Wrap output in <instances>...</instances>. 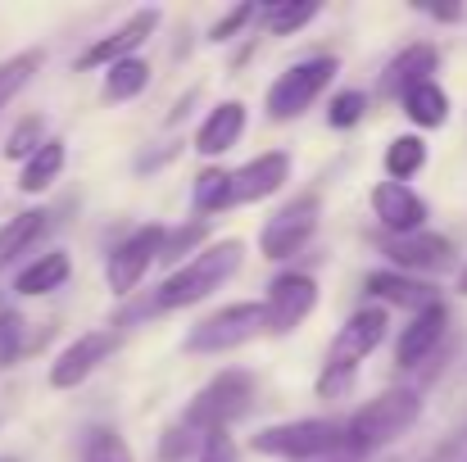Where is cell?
Listing matches in <instances>:
<instances>
[{
	"instance_id": "obj_36",
	"label": "cell",
	"mask_w": 467,
	"mask_h": 462,
	"mask_svg": "<svg viewBox=\"0 0 467 462\" xmlns=\"http://www.w3.org/2000/svg\"><path fill=\"white\" fill-rule=\"evenodd\" d=\"M200 462H241V454H236V445H232L227 431H213L204 440V449H200Z\"/></svg>"
},
{
	"instance_id": "obj_34",
	"label": "cell",
	"mask_w": 467,
	"mask_h": 462,
	"mask_svg": "<svg viewBox=\"0 0 467 462\" xmlns=\"http://www.w3.org/2000/svg\"><path fill=\"white\" fill-rule=\"evenodd\" d=\"M18 340H23V322H18V313H0V367L5 363H14V354H18Z\"/></svg>"
},
{
	"instance_id": "obj_27",
	"label": "cell",
	"mask_w": 467,
	"mask_h": 462,
	"mask_svg": "<svg viewBox=\"0 0 467 462\" xmlns=\"http://www.w3.org/2000/svg\"><path fill=\"white\" fill-rule=\"evenodd\" d=\"M41 64H46V50H18V55H9L5 64H0V114L14 105V96L41 73Z\"/></svg>"
},
{
	"instance_id": "obj_13",
	"label": "cell",
	"mask_w": 467,
	"mask_h": 462,
	"mask_svg": "<svg viewBox=\"0 0 467 462\" xmlns=\"http://www.w3.org/2000/svg\"><path fill=\"white\" fill-rule=\"evenodd\" d=\"M159 27V9H137L123 27H114L109 36L91 41L82 55H78V68H114L119 59H132L137 46H146Z\"/></svg>"
},
{
	"instance_id": "obj_1",
	"label": "cell",
	"mask_w": 467,
	"mask_h": 462,
	"mask_svg": "<svg viewBox=\"0 0 467 462\" xmlns=\"http://www.w3.org/2000/svg\"><path fill=\"white\" fill-rule=\"evenodd\" d=\"M241 259H245V245H241L236 236L204 245L191 263H182V268H177V272L155 291L150 313H168V308H186V304L209 300L213 291H223V286L241 272Z\"/></svg>"
},
{
	"instance_id": "obj_18",
	"label": "cell",
	"mask_w": 467,
	"mask_h": 462,
	"mask_svg": "<svg viewBox=\"0 0 467 462\" xmlns=\"http://www.w3.org/2000/svg\"><path fill=\"white\" fill-rule=\"evenodd\" d=\"M291 177V154L286 150H268L259 159H250L245 168H236V204H254V200H268L286 186Z\"/></svg>"
},
{
	"instance_id": "obj_15",
	"label": "cell",
	"mask_w": 467,
	"mask_h": 462,
	"mask_svg": "<svg viewBox=\"0 0 467 462\" xmlns=\"http://www.w3.org/2000/svg\"><path fill=\"white\" fill-rule=\"evenodd\" d=\"M445 326H450V308L445 304H431V308H422V313H413L409 326H404L400 340H395V363H400V367L427 363V358L436 354V344L445 340Z\"/></svg>"
},
{
	"instance_id": "obj_8",
	"label": "cell",
	"mask_w": 467,
	"mask_h": 462,
	"mask_svg": "<svg viewBox=\"0 0 467 462\" xmlns=\"http://www.w3.org/2000/svg\"><path fill=\"white\" fill-rule=\"evenodd\" d=\"M163 241H168V227L146 222V227L128 231V236L114 245V254H109V263H105V282H109V291H114L119 300L132 295V291L146 282L150 263L163 254Z\"/></svg>"
},
{
	"instance_id": "obj_31",
	"label": "cell",
	"mask_w": 467,
	"mask_h": 462,
	"mask_svg": "<svg viewBox=\"0 0 467 462\" xmlns=\"http://www.w3.org/2000/svg\"><path fill=\"white\" fill-rule=\"evenodd\" d=\"M363 114H368V96H363V91H336L331 105H327V128L349 132V128L363 123Z\"/></svg>"
},
{
	"instance_id": "obj_6",
	"label": "cell",
	"mask_w": 467,
	"mask_h": 462,
	"mask_svg": "<svg viewBox=\"0 0 467 462\" xmlns=\"http://www.w3.org/2000/svg\"><path fill=\"white\" fill-rule=\"evenodd\" d=\"M336 73H340L336 55H313V59L291 64L286 73H277V82H273V87H268V96H264L268 118H273V123H291V118H300L313 100L331 87V77H336Z\"/></svg>"
},
{
	"instance_id": "obj_3",
	"label": "cell",
	"mask_w": 467,
	"mask_h": 462,
	"mask_svg": "<svg viewBox=\"0 0 467 462\" xmlns=\"http://www.w3.org/2000/svg\"><path fill=\"white\" fill-rule=\"evenodd\" d=\"M422 417V395L418 390H386L377 399H368L358 413H349L345 422V449L349 454H377L386 445H395L400 436H409Z\"/></svg>"
},
{
	"instance_id": "obj_32",
	"label": "cell",
	"mask_w": 467,
	"mask_h": 462,
	"mask_svg": "<svg viewBox=\"0 0 467 462\" xmlns=\"http://www.w3.org/2000/svg\"><path fill=\"white\" fill-rule=\"evenodd\" d=\"M191 449H204V440H200L191 426H182V422H172V426L163 431V440H159V458L163 462H182Z\"/></svg>"
},
{
	"instance_id": "obj_37",
	"label": "cell",
	"mask_w": 467,
	"mask_h": 462,
	"mask_svg": "<svg viewBox=\"0 0 467 462\" xmlns=\"http://www.w3.org/2000/svg\"><path fill=\"white\" fill-rule=\"evenodd\" d=\"M422 9H427L431 18H445V23H459V18H463V9H459V5H422Z\"/></svg>"
},
{
	"instance_id": "obj_17",
	"label": "cell",
	"mask_w": 467,
	"mask_h": 462,
	"mask_svg": "<svg viewBox=\"0 0 467 462\" xmlns=\"http://www.w3.org/2000/svg\"><path fill=\"white\" fill-rule=\"evenodd\" d=\"M436 68H441V50H436L431 41H413V46H404V50L386 64V73H381V91L404 100L413 87L431 82Z\"/></svg>"
},
{
	"instance_id": "obj_9",
	"label": "cell",
	"mask_w": 467,
	"mask_h": 462,
	"mask_svg": "<svg viewBox=\"0 0 467 462\" xmlns=\"http://www.w3.org/2000/svg\"><path fill=\"white\" fill-rule=\"evenodd\" d=\"M317 213H322V200L317 195H296L277 218H268V227L259 231V254L264 259H291V254H300L305 245L313 241V231H317Z\"/></svg>"
},
{
	"instance_id": "obj_2",
	"label": "cell",
	"mask_w": 467,
	"mask_h": 462,
	"mask_svg": "<svg viewBox=\"0 0 467 462\" xmlns=\"http://www.w3.org/2000/svg\"><path fill=\"white\" fill-rule=\"evenodd\" d=\"M386 326H390V317H386L381 304H363L358 313H349V322L336 331V340H331V349H327V367H322V376H317V395H322V399L349 395V385H354V376H358V363L386 340Z\"/></svg>"
},
{
	"instance_id": "obj_24",
	"label": "cell",
	"mask_w": 467,
	"mask_h": 462,
	"mask_svg": "<svg viewBox=\"0 0 467 462\" xmlns=\"http://www.w3.org/2000/svg\"><path fill=\"white\" fill-rule=\"evenodd\" d=\"M191 200H195L200 213H223V209H232V204H236V172H227V168H204V172L195 177V186H191Z\"/></svg>"
},
{
	"instance_id": "obj_28",
	"label": "cell",
	"mask_w": 467,
	"mask_h": 462,
	"mask_svg": "<svg viewBox=\"0 0 467 462\" xmlns=\"http://www.w3.org/2000/svg\"><path fill=\"white\" fill-rule=\"evenodd\" d=\"M427 168V141L422 137H395L386 146V181H413Z\"/></svg>"
},
{
	"instance_id": "obj_30",
	"label": "cell",
	"mask_w": 467,
	"mask_h": 462,
	"mask_svg": "<svg viewBox=\"0 0 467 462\" xmlns=\"http://www.w3.org/2000/svg\"><path fill=\"white\" fill-rule=\"evenodd\" d=\"M46 141H50V137H46V118H41V114H27V118L5 137V159H23V163H27Z\"/></svg>"
},
{
	"instance_id": "obj_23",
	"label": "cell",
	"mask_w": 467,
	"mask_h": 462,
	"mask_svg": "<svg viewBox=\"0 0 467 462\" xmlns=\"http://www.w3.org/2000/svg\"><path fill=\"white\" fill-rule=\"evenodd\" d=\"M64 163H68L64 141H59V137H50L41 150L23 163V172H18V186H23L27 195H41V190H50V186H55V177L64 172Z\"/></svg>"
},
{
	"instance_id": "obj_21",
	"label": "cell",
	"mask_w": 467,
	"mask_h": 462,
	"mask_svg": "<svg viewBox=\"0 0 467 462\" xmlns=\"http://www.w3.org/2000/svg\"><path fill=\"white\" fill-rule=\"evenodd\" d=\"M404 114H409V123H418L422 132H431V128H445L450 123V96H445V87L431 77V82H422V87H413L404 100Z\"/></svg>"
},
{
	"instance_id": "obj_22",
	"label": "cell",
	"mask_w": 467,
	"mask_h": 462,
	"mask_svg": "<svg viewBox=\"0 0 467 462\" xmlns=\"http://www.w3.org/2000/svg\"><path fill=\"white\" fill-rule=\"evenodd\" d=\"M46 227H50V213H46V209H27V213L9 218V222L0 227V268L14 263L23 250H32V245L41 241Z\"/></svg>"
},
{
	"instance_id": "obj_20",
	"label": "cell",
	"mask_w": 467,
	"mask_h": 462,
	"mask_svg": "<svg viewBox=\"0 0 467 462\" xmlns=\"http://www.w3.org/2000/svg\"><path fill=\"white\" fill-rule=\"evenodd\" d=\"M68 272H73L68 254L50 250V254H36V259L14 277V291H18V295H50V291H59V286L68 282Z\"/></svg>"
},
{
	"instance_id": "obj_35",
	"label": "cell",
	"mask_w": 467,
	"mask_h": 462,
	"mask_svg": "<svg viewBox=\"0 0 467 462\" xmlns=\"http://www.w3.org/2000/svg\"><path fill=\"white\" fill-rule=\"evenodd\" d=\"M254 14H259V5H236L227 18H218V23L209 27V41H227V36H232V32H241Z\"/></svg>"
},
{
	"instance_id": "obj_29",
	"label": "cell",
	"mask_w": 467,
	"mask_h": 462,
	"mask_svg": "<svg viewBox=\"0 0 467 462\" xmlns=\"http://www.w3.org/2000/svg\"><path fill=\"white\" fill-rule=\"evenodd\" d=\"M78 462H137V458H132V449H128V440H123L119 431L91 426L87 440H82V458Z\"/></svg>"
},
{
	"instance_id": "obj_26",
	"label": "cell",
	"mask_w": 467,
	"mask_h": 462,
	"mask_svg": "<svg viewBox=\"0 0 467 462\" xmlns=\"http://www.w3.org/2000/svg\"><path fill=\"white\" fill-rule=\"evenodd\" d=\"M317 14H322L317 0H273V5L259 9V23H264L273 36H291V32H300L305 23H313Z\"/></svg>"
},
{
	"instance_id": "obj_16",
	"label": "cell",
	"mask_w": 467,
	"mask_h": 462,
	"mask_svg": "<svg viewBox=\"0 0 467 462\" xmlns=\"http://www.w3.org/2000/svg\"><path fill=\"white\" fill-rule=\"evenodd\" d=\"M363 291H368L372 300H381V304L409 308V313H422V308H431V304H445V300H441V291H436L431 282H418V277H409V272H395V268L368 272Z\"/></svg>"
},
{
	"instance_id": "obj_19",
	"label": "cell",
	"mask_w": 467,
	"mask_h": 462,
	"mask_svg": "<svg viewBox=\"0 0 467 462\" xmlns=\"http://www.w3.org/2000/svg\"><path fill=\"white\" fill-rule=\"evenodd\" d=\"M241 137H245V105H241V100H223V105L209 109V118L200 123L195 150L204 154V159H218V154L232 150Z\"/></svg>"
},
{
	"instance_id": "obj_39",
	"label": "cell",
	"mask_w": 467,
	"mask_h": 462,
	"mask_svg": "<svg viewBox=\"0 0 467 462\" xmlns=\"http://www.w3.org/2000/svg\"><path fill=\"white\" fill-rule=\"evenodd\" d=\"M9 462H14V458H9Z\"/></svg>"
},
{
	"instance_id": "obj_14",
	"label": "cell",
	"mask_w": 467,
	"mask_h": 462,
	"mask_svg": "<svg viewBox=\"0 0 467 462\" xmlns=\"http://www.w3.org/2000/svg\"><path fill=\"white\" fill-rule=\"evenodd\" d=\"M386 259L395 263V272H441L454 263V245L441 231H413V236H386Z\"/></svg>"
},
{
	"instance_id": "obj_5",
	"label": "cell",
	"mask_w": 467,
	"mask_h": 462,
	"mask_svg": "<svg viewBox=\"0 0 467 462\" xmlns=\"http://www.w3.org/2000/svg\"><path fill=\"white\" fill-rule=\"evenodd\" d=\"M250 449L264 454V458H286V462L327 458V454L345 449V422H331V417L277 422V426H264V431L250 440Z\"/></svg>"
},
{
	"instance_id": "obj_7",
	"label": "cell",
	"mask_w": 467,
	"mask_h": 462,
	"mask_svg": "<svg viewBox=\"0 0 467 462\" xmlns=\"http://www.w3.org/2000/svg\"><path fill=\"white\" fill-rule=\"evenodd\" d=\"M259 335H268V308L245 300V304H227L209 313L204 322H195L186 335V349L191 354H227V349H241Z\"/></svg>"
},
{
	"instance_id": "obj_38",
	"label": "cell",
	"mask_w": 467,
	"mask_h": 462,
	"mask_svg": "<svg viewBox=\"0 0 467 462\" xmlns=\"http://www.w3.org/2000/svg\"><path fill=\"white\" fill-rule=\"evenodd\" d=\"M454 291H459V295H463V300H467V263H463V268H459V282H454Z\"/></svg>"
},
{
	"instance_id": "obj_11",
	"label": "cell",
	"mask_w": 467,
	"mask_h": 462,
	"mask_svg": "<svg viewBox=\"0 0 467 462\" xmlns=\"http://www.w3.org/2000/svg\"><path fill=\"white\" fill-rule=\"evenodd\" d=\"M114 349H119V331H114V326H109V331H87V335H78V340L50 363V385H55V390H78Z\"/></svg>"
},
{
	"instance_id": "obj_33",
	"label": "cell",
	"mask_w": 467,
	"mask_h": 462,
	"mask_svg": "<svg viewBox=\"0 0 467 462\" xmlns=\"http://www.w3.org/2000/svg\"><path fill=\"white\" fill-rule=\"evenodd\" d=\"M204 231H209V222H204V218H195L191 227L168 231V241H163V254H159V259H163V263H177V259H182L191 245H200V241H204Z\"/></svg>"
},
{
	"instance_id": "obj_25",
	"label": "cell",
	"mask_w": 467,
	"mask_h": 462,
	"mask_svg": "<svg viewBox=\"0 0 467 462\" xmlns=\"http://www.w3.org/2000/svg\"><path fill=\"white\" fill-rule=\"evenodd\" d=\"M150 87V64L146 59H119L114 68H105V100L123 105V100H137L141 91Z\"/></svg>"
},
{
	"instance_id": "obj_12",
	"label": "cell",
	"mask_w": 467,
	"mask_h": 462,
	"mask_svg": "<svg viewBox=\"0 0 467 462\" xmlns=\"http://www.w3.org/2000/svg\"><path fill=\"white\" fill-rule=\"evenodd\" d=\"M372 218L386 227V236H413V231H427V200L404 181H377Z\"/></svg>"
},
{
	"instance_id": "obj_4",
	"label": "cell",
	"mask_w": 467,
	"mask_h": 462,
	"mask_svg": "<svg viewBox=\"0 0 467 462\" xmlns=\"http://www.w3.org/2000/svg\"><path fill=\"white\" fill-rule=\"evenodd\" d=\"M250 399H254V376L241 372V367H227V372H218V376L186 404V413H182L177 422L191 426L200 440H209L213 431H227L236 417H245V413H250Z\"/></svg>"
},
{
	"instance_id": "obj_10",
	"label": "cell",
	"mask_w": 467,
	"mask_h": 462,
	"mask_svg": "<svg viewBox=\"0 0 467 462\" xmlns=\"http://www.w3.org/2000/svg\"><path fill=\"white\" fill-rule=\"evenodd\" d=\"M264 308H268V335H286L317 308V282L309 272H282L273 277Z\"/></svg>"
}]
</instances>
